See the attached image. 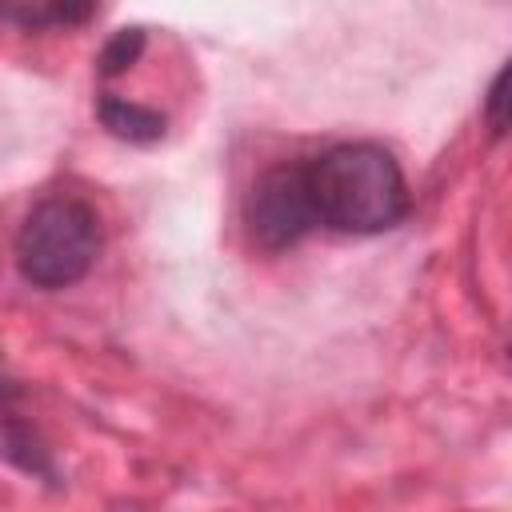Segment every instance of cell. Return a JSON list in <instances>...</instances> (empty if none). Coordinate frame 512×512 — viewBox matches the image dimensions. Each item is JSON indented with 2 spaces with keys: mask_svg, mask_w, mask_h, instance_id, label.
I'll return each instance as SVG.
<instances>
[{
  "mask_svg": "<svg viewBox=\"0 0 512 512\" xmlns=\"http://www.w3.org/2000/svg\"><path fill=\"white\" fill-rule=\"evenodd\" d=\"M144 44H148V32H144V28H120V32H112V40H108V44L100 48V56H96V72H100L104 80L128 72V68L144 56Z\"/></svg>",
  "mask_w": 512,
  "mask_h": 512,
  "instance_id": "obj_6",
  "label": "cell"
},
{
  "mask_svg": "<svg viewBox=\"0 0 512 512\" xmlns=\"http://www.w3.org/2000/svg\"><path fill=\"white\" fill-rule=\"evenodd\" d=\"M504 80H508V72L500 68V72L492 76V84H488V96H484V112H488L492 136H504Z\"/></svg>",
  "mask_w": 512,
  "mask_h": 512,
  "instance_id": "obj_7",
  "label": "cell"
},
{
  "mask_svg": "<svg viewBox=\"0 0 512 512\" xmlns=\"http://www.w3.org/2000/svg\"><path fill=\"white\" fill-rule=\"evenodd\" d=\"M96 116L116 140H128V144H156L168 132V116L160 108L136 104L128 96H116V92L96 96Z\"/></svg>",
  "mask_w": 512,
  "mask_h": 512,
  "instance_id": "obj_5",
  "label": "cell"
},
{
  "mask_svg": "<svg viewBox=\"0 0 512 512\" xmlns=\"http://www.w3.org/2000/svg\"><path fill=\"white\" fill-rule=\"evenodd\" d=\"M316 228L304 160H284L268 168L244 196V232L260 252L296 248Z\"/></svg>",
  "mask_w": 512,
  "mask_h": 512,
  "instance_id": "obj_3",
  "label": "cell"
},
{
  "mask_svg": "<svg viewBox=\"0 0 512 512\" xmlns=\"http://www.w3.org/2000/svg\"><path fill=\"white\" fill-rule=\"evenodd\" d=\"M304 180L316 228L328 232L376 236L396 228L412 208L396 156L372 140L324 148L320 156L304 160Z\"/></svg>",
  "mask_w": 512,
  "mask_h": 512,
  "instance_id": "obj_1",
  "label": "cell"
},
{
  "mask_svg": "<svg viewBox=\"0 0 512 512\" xmlns=\"http://www.w3.org/2000/svg\"><path fill=\"white\" fill-rule=\"evenodd\" d=\"M100 12V0H0V24L24 32L84 28Z\"/></svg>",
  "mask_w": 512,
  "mask_h": 512,
  "instance_id": "obj_4",
  "label": "cell"
},
{
  "mask_svg": "<svg viewBox=\"0 0 512 512\" xmlns=\"http://www.w3.org/2000/svg\"><path fill=\"white\" fill-rule=\"evenodd\" d=\"M100 244V216L88 200L48 196L24 216L16 232V268L32 288H72L92 272Z\"/></svg>",
  "mask_w": 512,
  "mask_h": 512,
  "instance_id": "obj_2",
  "label": "cell"
}]
</instances>
